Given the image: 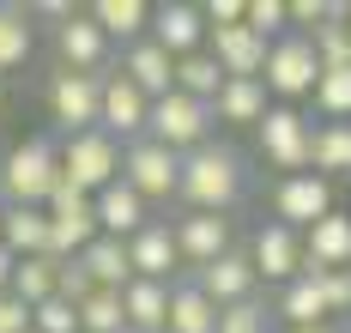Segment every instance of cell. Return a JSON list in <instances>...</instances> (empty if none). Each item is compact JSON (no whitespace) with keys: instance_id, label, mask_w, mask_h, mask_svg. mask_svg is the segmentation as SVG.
Instances as JSON below:
<instances>
[{"instance_id":"cell-13","label":"cell","mask_w":351,"mask_h":333,"mask_svg":"<svg viewBox=\"0 0 351 333\" xmlns=\"http://www.w3.org/2000/svg\"><path fill=\"white\" fill-rule=\"evenodd\" d=\"M170 236H176V255L188 260L194 273L212 267L218 255H230V219L224 212H188V219L170 224Z\"/></svg>"},{"instance_id":"cell-36","label":"cell","mask_w":351,"mask_h":333,"mask_svg":"<svg viewBox=\"0 0 351 333\" xmlns=\"http://www.w3.org/2000/svg\"><path fill=\"white\" fill-rule=\"evenodd\" d=\"M31 333H79V309L67 297H49V303L31 309Z\"/></svg>"},{"instance_id":"cell-8","label":"cell","mask_w":351,"mask_h":333,"mask_svg":"<svg viewBox=\"0 0 351 333\" xmlns=\"http://www.w3.org/2000/svg\"><path fill=\"white\" fill-rule=\"evenodd\" d=\"M145 115H152V97L140 85H128L121 73H104V103H97V127H104L115 146H134L145 140Z\"/></svg>"},{"instance_id":"cell-27","label":"cell","mask_w":351,"mask_h":333,"mask_svg":"<svg viewBox=\"0 0 351 333\" xmlns=\"http://www.w3.org/2000/svg\"><path fill=\"white\" fill-rule=\"evenodd\" d=\"M55 267H61L55 255H25V260H12V285H6V291L19 297L25 309L49 303V297H55Z\"/></svg>"},{"instance_id":"cell-37","label":"cell","mask_w":351,"mask_h":333,"mask_svg":"<svg viewBox=\"0 0 351 333\" xmlns=\"http://www.w3.org/2000/svg\"><path fill=\"white\" fill-rule=\"evenodd\" d=\"M212 333H267V309L248 297V303H230V309H218V328Z\"/></svg>"},{"instance_id":"cell-18","label":"cell","mask_w":351,"mask_h":333,"mask_svg":"<svg viewBox=\"0 0 351 333\" xmlns=\"http://www.w3.org/2000/svg\"><path fill=\"white\" fill-rule=\"evenodd\" d=\"M351 267V219L346 212H327L321 224L303 230V273H346Z\"/></svg>"},{"instance_id":"cell-43","label":"cell","mask_w":351,"mask_h":333,"mask_svg":"<svg viewBox=\"0 0 351 333\" xmlns=\"http://www.w3.org/2000/svg\"><path fill=\"white\" fill-rule=\"evenodd\" d=\"M346 31H351V6H346Z\"/></svg>"},{"instance_id":"cell-26","label":"cell","mask_w":351,"mask_h":333,"mask_svg":"<svg viewBox=\"0 0 351 333\" xmlns=\"http://www.w3.org/2000/svg\"><path fill=\"white\" fill-rule=\"evenodd\" d=\"M91 18H97V31H104L109 42H115V37H121V42H140L145 25H152V6H145V0H97Z\"/></svg>"},{"instance_id":"cell-19","label":"cell","mask_w":351,"mask_h":333,"mask_svg":"<svg viewBox=\"0 0 351 333\" xmlns=\"http://www.w3.org/2000/svg\"><path fill=\"white\" fill-rule=\"evenodd\" d=\"M206 55L218 61V73H224V79H261V67H267V42L254 37L248 25L206 31Z\"/></svg>"},{"instance_id":"cell-24","label":"cell","mask_w":351,"mask_h":333,"mask_svg":"<svg viewBox=\"0 0 351 333\" xmlns=\"http://www.w3.org/2000/svg\"><path fill=\"white\" fill-rule=\"evenodd\" d=\"M261 115H267V85L261 79H224L218 85V97H212V121H237V127H261Z\"/></svg>"},{"instance_id":"cell-31","label":"cell","mask_w":351,"mask_h":333,"mask_svg":"<svg viewBox=\"0 0 351 333\" xmlns=\"http://www.w3.org/2000/svg\"><path fill=\"white\" fill-rule=\"evenodd\" d=\"M279 315L291 321V333H297V328H321V321H327V303H321V285L309 279V273L285 285V297H279Z\"/></svg>"},{"instance_id":"cell-7","label":"cell","mask_w":351,"mask_h":333,"mask_svg":"<svg viewBox=\"0 0 351 333\" xmlns=\"http://www.w3.org/2000/svg\"><path fill=\"white\" fill-rule=\"evenodd\" d=\"M176 176H182V158L164 151L158 140H134V146H121V182L134 188L145 206H152V200H170V194H176Z\"/></svg>"},{"instance_id":"cell-10","label":"cell","mask_w":351,"mask_h":333,"mask_svg":"<svg viewBox=\"0 0 351 333\" xmlns=\"http://www.w3.org/2000/svg\"><path fill=\"white\" fill-rule=\"evenodd\" d=\"M309 127L315 121H303L291 103L267 110L261 115V151H267V164H279L285 176H303V164H309Z\"/></svg>"},{"instance_id":"cell-30","label":"cell","mask_w":351,"mask_h":333,"mask_svg":"<svg viewBox=\"0 0 351 333\" xmlns=\"http://www.w3.org/2000/svg\"><path fill=\"white\" fill-rule=\"evenodd\" d=\"M218 85H224V73H218V61H212L206 49H200V55H182V61H176V91H182V97H194V103H206V110H212Z\"/></svg>"},{"instance_id":"cell-15","label":"cell","mask_w":351,"mask_h":333,"mask_svg":"<svg viewBox=\"0 0 351 333\" xmlns=\"http://www.w3.org/2000/svg\"><path fill=\"white\" fill-rule=\"evenodd\" d=\"M55 49H61V67H67V73H97V79H104V67H109V37L97 31V18H91V12H73L67 25H55Z\"/></svg>"},{"instance_id":"cell-38","label":"cell","mask_w":351,"mask_h":333,"mask_svg":"<svg viewBox=\"0 0 351 333\" xmlns=\"http://www.w3.org/2000/svg\"><path fill=\"white\" fill-rule=\"evenodd\" d=\"M315 285H321L327 315H346V309H351V267H346V273H315Z\"/></svg>"},{"instance_id":"cell-3","label":"cell","mask_w":351,"mask_h":333,"mask_svg":"<svg viewBox=\"0 0 351 333\" xmlns=\"http://www.w3.org/2000/svg\"><path fill=\"white\" fill-rule=\"evenodd\" d=\"M61 182L79 188V194H104L109 182H121V146L109 140L104 127H85V134H67L61 146Z\"/></svg>"},{"instance_id":"cell-11","label":"cell","mask_w":351,"mask_h":333,"mask_svg":"<svg viewBox=\"0 0 351 333\" xmlns=\"http://www.w3.org/2000/svg\"><path fill=\"white\" fill-rule=\"evenodd\" d=\"M273 212H279V224H291V230L303 236L309 224H321L327 212H333V188H327V176H315V170L285 176V182L273 188Z\"/></svg>"},{"instance_id":"cell-17","label":"cell","mask_w":351,"mask_h":333,"mask_svg":"<svg viewBox=\"0 0 351 333\" xmlns=\"http://www.w3.org/2000/svg\"><path fill=\"white\" fill-rule=\"evenodd\" d=\"M248 267H254V279H297V267H303V236L291 230V224H261L254 230V249H248Z\"/></svg>"},{"instance_id":"cell-12","label":"cell","mask_w":351,"mask_h":333,"mask_svg":"<svg viewBox=\"0 0 351 333\" xmlns=\"http://www.w3.org/2000/svg\"><path fill=\"white\" fill-rule=\"evenodd\" d=\"M145 37L158 42L170 61H182V55H200V49H206V18H200V6H188V0H164V6H152Z\"/></svg>"},{"instance_id":"cell-42","label":"cell","mask_w":351,"mask_h":333,"mask_svg":"<svg viewBox=\"0 0 351 333\" xmlns=\"http://www.w3.org/2000/svg\"><path fill=\"white\" fill-rule=\"evenodd\" d=\"M297 333H327V321H321V328H297Z\"/></svg>"},{"instance_id":"cell-9","label":"cell","mask_w":351,"mask_h":333,"mask_svg":"<svg viewBox=\"0 0 351 333\" xmlns=\"http://www.w3.org/2000/svg\"><path fill=\"white\" fill-rule=\"evenodd\" d=\"M97 103H104V79L97 73H61L49 79V115L61 121V134H85L97 127Z\"/></svg>"},{"instance_id":"cell-40","label":"cell","mask_w":351,"mask_h":333,"mask_svg":"<svg viewBox=\"0 0 351 333\" xmlns=\"http://www.w3.org/2000/svg\"><path fill=\"white\" fill-rule=\"evenodd\" d=\"M73 12H79L73 0H36V6H31V18H61V25H67Z\"/></svg>"},{"instance_id":"cell-29","label":"cell","mask_w":351,"mask_h":333,"mask_svg":"<svg viewBox=\"0 0 351 333\" xmlns=\"http://www.w3.org/2000/svg\"><path fill=\"white\" fill-rule=\"evenodd\" d=\"M212 328H218V309L194 285H170V321H164V333H212Z\"/></svg>"},{"instance_id":"cell-35","label":"cell","mask_w":351,"mask_h":333,"mask_svg":"<svg viewBox=\"0 0 351 333\" xmlns=\"http://www.w3.org/2000/svg\"><path fill=\"white\" fill-rule=\"evenodd\" d=\"M285 18H291V12H285V0H248V6H243V25H248L261 42H279V37H285Z\"/></svg>"},{"instance_id":"cell-33","label":"cell","mask_w":351,"mask_h":333,"mask_svg":"<svg viewBox=\"0 0 351 333\" xmlns=\"http://www.w3.org/2000/svg\"><path fill=\"white\" fill-rule=\"evenodd\" d=\"M79 309V333H128V315H121V291H91Z\"/></svg>"},{"instance_id":"cell-16","label":"cell","mask_w":351,"mask_h":333,"mask_svg":"<svg viewBox=\"0 0 351 333\" xmlns=\"http://www.w3.org/2000/svg\"><path fill=\"white\" fill-rule=\"evenodd\" d=\"M254 285H261V279H254L248 255H237V249H230V255H218L212 267H200V273H194V291L206 297L212 309H230V303H248V297H254Z\"/></svg>"},{"instance_id":"cell-22","label":"cell","mask_w":351,"mask_h":333,"mask_svg":"<svg viewBox=\"0 0 351 333\" xmlns=\"http://www.w3.org/2000/svg\"><path fill=\"white\" fill-rule=\"evenodd\" d=\"M0 249L12 260L49 255V212H43V206H6V212H0Z\"/></svg>"},{"instance_id":"cell-39","label":"cell","mask_w":351,"mask_h":333,"mask_svg":"<svg viewBox=\"0 0 351 333\" xmlns=\"http://www.w3.org/2000/svg\"><path fill=\"white\" fill-rule=\"evenodd\" d=\"M0 333H31V309H25L12 291L0 297Z\"/></svg>"},{"instance_id":"cell-28","label":"cell","mask_w":351,"mask_h":333,"mask_svg":"<svg viewBox=\"0 0 351 333\" xmlns=\"http://www.w3.org/2000/svg\"><path fill=\"white\" fill-rule=\"evenodd\" d=\"M36 49V31H31V12L25 6H0V79L12 67H25Z\"/></svg>"},{"instance_id":"cell-41","label":"cell","mask_w":351,"mask_h":333,"mask_svg":"<svg viewBox=\"0 0 351 333\" xmlns=\"http://www.w3.org/2000/svg\"><path fill=\"white\" fill-rule=\"evenodd\" d=\"M6 285H12V255L0 249V297H6Z\"/></svg>"},{"instance_id":"cell-21","label":"cell","mask_w":351,"mask_h":333,"mask_svg":"<svg viewBox=\"0 0 351 333\" xmlns=\"http://www.w3.org/2000/svg\"><path fill=\"white\" fill-rule=\"evenodd\" d=\"M91 206H97V230H104V236H115V243H128L140 224H152L145 200H140L128 182H109L104 194H91Z\"/></svg>"},{"instance_id":"cell-23","label":"cell","mask_w":351,"mask_h":333,"mask_svg":"<svg viewBox=\"0 0 351 333\" xmlns=\"http://www.w3.org/2000/svg\"><path fill=\"white\" fill-rule=\"evenodd\" d=\"M121 315H128V333H164V321H170V285L128 279L121 285Z\"/></svg>"},{"instance_id":"cell-44","label":"cell","mask_w":351,"mask_h":333,"mask_svg":"<svg viewBox=\"0 0 351 333\" xmlns=\"http://www.w3.org/2000/svg\"><path fill=\"white\" fill-rule=\"evenodd\" d=\"M0 212H6V206H0Z\"/></svg>"},{"instance_id":"cell-5","label":"cell","mask_w":351,"mask_h":333,"mask_svg":"<svg viewBox=\"0 0 351 333\" xmlns=\"http://www.w3.org/2000/svg\"><path fill=\"white\" fill-rule=\"evenodd\" d=\"M49 255L55 260H73L79 249H91L104 230H97V206H91V194H79V188L55 182V194H49Z\"/></svg>"},{"instance_id":"cell-14","label":"cell","mask_w":351,"mask_h":333,"mask_svg":"<svg viewBox=\"0 0 351 333\" xmlns=\"http://www.w3.org/2000/svg\"><path fill=\"white\" fill-rule=\"evenodd\" d=\"M128 267H134V279H152V285H176V267H182V255H176V236L164 219L140 224L134 236H128Z\"/></svg>"},{"instance_id":"cell-25","label":"cell","mask_w":351,"mask_h":333,"mask_svg":"<svg viewBox=\"0 0 351 333\" xmlns=\"http://www.w3.org/2000/svg\"><path fill=\"white\" fill-rule=\"evenodd\" d=\"M79 267H85V279H91L97 291H121V285L134 279V267H128V243H115V236H97L91 249H79Z\"/></svg>"},{"instance_id":"cell-4","label":"cell","mask_w":351,"mask_h":333,"mask_svg":"<svg viewBox=\"0 0 351 333\" xmlns=\"http://www.w3.org/2000/svg\"><path fill=\"white\" fill-rule=\"evenodd\" d=\"M145 140H158L164 151L188 158V151L212 146V110L194 103V97H182V91H170V97H158L152 115H145Z\"/></svg>"},{"instance_id":"cell-2","label":"cell","mask_w":351,"mask_h":333,"mask_svg":"<svg viewBox=\"0 0 351 333\" xmlns=\"http://www.w3.org/2000/svg\"><path fill=\"white\" fill-rule=\"evenodd\" d=\"M61 182V158L49 140H19L0 158V206H49Z\"/></svg>"},{"instance_id":"cell-6","label":"cell","mask_w":351,"mask_h":333,"mask_svg":"<svg viewBox=\"0 0 351 333\" xmlns=\"http://www.w3.org/2000/svg\"><path fill=\"white\" fill-rule=\"evenodd\" d=\"M315 79H321V67H315V49H309V37H279V42H267V67H261V85L267 91H279L285 103L291 97H309L315 91Z\"/></svg>"},{"instance_id":"cell-34","label":"cell","mask_w":351,"mask_h":333,"mask_svg":"<svg viewBox=\"0 0 351 333\" xmlns=\"http://www.w3.org/2000/svg\"><path fill=\"white\" fill-rule=\"evenodd\" d=\"M315 110L327 115V121H351V67L315 79Z\"/></svg>"},{"instance_id":"cell-1","label":"cell","mask_w":351,"mask_h":333,"mask_svg":"<svg viewBox=\"0 0 351 333\" xmlns=\"http://www.w3.org/2000/svg\"><path fill=\"white\" fill-rule=\"evenodd\" d=\"M243 158L230 146H200L182 158V176H176V200H188V212H230L243 200Z\"/></svg>"},{"instance_id":"cell-20","label":"cell","mask_w":351,"mask_h":333,"mask_svg":"<svg viewBox=\"0 0 351 333\" xmlns=\"http://www.w3.org/2000/svg\"><path fill=\"white\" fill-rule=\"evenodd\" d=\"M115 73L128 79V85H140V91L152 97V103L176 91V61H170V55H164V49H158L152 37L128 42V49H121V67H115Z\"/></svg>"},{"instance_id":"cell-32","label":"cell","mask_w":351,"mask_h":333,"mask_svg":"<svg viewBox=\"0 0 351 333\" xmlns=\"http://www.w3.org/2000/svg\"><path fill=\"white\" fill-rule=\"evenodd\" d=\"M309 164L315 170H351V121L309 127Z\"/></svg>"}]
</instances>
